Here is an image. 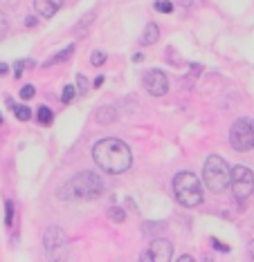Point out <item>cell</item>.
I'll return each mask as SVG.
<instances>
[{"label":"cell","mask_w":254,"mask_h":262,"mask_svg":"<svg viewBox=\"0 0 254 262\" xmlns=\"http://www.w3.org/2000/svg\"><path fill=\"white\" fill-rule=\"evenodd\" d=\"M144 88L153 97H164L169 92V78L162 70H149L144 74Z\"/></svg>","instance_id":"cell-7"},{"label":"cell","mask_w":254,"mask_h":262,"mask_svg":"<svg viewBox=\"0 0 254 262\" xmlns=\"http://www.w3.org/2000/svg\"><path fill=\"white\" fill-rule=\"evenodd\" d=\"M90 63L95 67H101L103 63H106V54H103V52H92V54H90Z\"/></svg>","instance_id":"cell-21"},{"label":"cell","mask_w":254,"mask_h":262,"mask_svg":"<svg viewBox=\"0 0 254 262\" xmlns=\"http://www.w3.org/2000/svg\"><path fill=\"white\" fill-rule=\"evenodd\" d=\"M173 195L185 208H196L203 204V186L194 172H178L173 177Z\"/></svg>","instance_id":"cell-3"},{"label":"cell","mask_w":254,"mask_h":262,"mask_svg":"<svg viewBox=\"0 0 254 262\" xmlns=\"http://www.w3.org/2000/svg\"><path fill=\"white\" fill-rule=\"evenodd\" d=\"M77 94H79V92H77L75 85H65L63 88V94H61V101H63V103H72Z\"/></svg>","instance_id":"cell-18"},{"label":"cell","mask_w":254,"mask_h":262,"mask_svg":"<svg viewBox=\"0 0 254 262\" xmlns=\"http://www.w3.org/2000/svg\"><path fill=\"white\" fill-rule=\"evenodd\" d=\"M63 3L65 0H34V9H36V14L43 16V18H52V16L63 7Z\"/></svg>","instance_id":"cell-10"},{"label":"cell","mask_w":254,"mask_h":262,"mask_svg":"<svg viewBox=\"0 0 254 262\" xmlns=\"http://www.w3.org/2000/svg\"><path fill=\"white\" fill-rule=\"evenodd\" d=\"M92 159L95 164L99 166L103 172L108 175H122L131 168L133 164V155H131V148H128L124 141L119 139H101L92 146Z\"/></svg>","instance_id":"cell-1"},{"label":"cell","mask_w":254,"mask_h":262,"mask_svg":"<svg viewBox=\"0 0 254 262\" xmlns=\"http://www.w3.org/2000/svg\"><path fill=\"white\" fill-rule=\"evenodd\" d=\"M25 25H27V27H36V18L34 16H27V18H25Z\"/></svg>","instance_id":"cell-27"},{"label":"cell","mask_w":254,"mask_h":262,"mask_svg":"<svg viewBox=\"0 0 254 262\" xmlns=\"http://www.w3.org/2000/svg\"><path fill=\"white\" fill-rule=\"evenodd\" d=\"M92 20H95V12H88V14L84 16V18L79 20V27L75 29V36H84L86 31H88V27H90Z\"/></svg>","instance_id":"cell-15"},{"label":"cell","mask_w":254,"mask_h":262,"mask_svg":"<svg viewBox=\"0 0 254 262\" xmlns=\"http://www.w3.org/2000/svg\"><path fill=\"white\" fill-rule=\"evenodd\" d=\"M230 144L238 153H247L254 146V125L250 119H236L230 130Z\"/></svg>","instance_id":"cell-6"},{"label":"cell","mask_w":254,"mask_h":262,"mask_svg":"<svg viewBox=\"0 0 254 262\" xmlns=\"http://www.w3.org/2000/svg\"><path fill=\"white\" fill-rule=\"evenodd\" d=\"M115 119H117V112H115V108H111V106H101V108L95 112V121L101 123V125L113 123Z\"/></svg>","instance_id":"cell-11"},{"label":"cell","mask_w":254,"mask_h":262,"mask_svg":"<svg viewBox=\"0 0 254 262\" xmlns=\"http://www.w3.org/2000/svg\"><path fill=\"white\" fill-rule=\"evenodd\" d=\"M34 85H25V88H20V99H23V101H29V99L34 97Z\"/></svg>","instance_id":"cell-24"},{"label":"cell","mask_w":254,"mask_h":262,"mask_svg":"<svg viewBox=\"0 0 254 262\" xmlns=\"http://www.w3.org/2000/svg\"><path fill=\"white\" fill-rule=\"evenodd\" d=\"M36 119H39L41 125H52V121H54V112H52L48 106H41L39 110H36Z\"/></svg>","instance_id":"cell-14"},{"label":"cell","mask_w":254,"mask_h":262,"mask_svg":"<svg viewBox=\"0 0 254 262\" xmlns=\"http://www.w3.org/2000/svg\"><path fill=\"white\" fill-rule=\"evenodd\" d=\"M103 193V182L97 172L81 170L70 177L59 191L61 200H97Z\"/></svg>","instance_id":"cell-2"},{"label":"cell","mask_w":254,"mask_h":262,"mask_svg":"<svg viewBox=\"0 0 254 262\" xmlns=\"http://www.w3.org/2000/svg\"><path fill=\"white\" fill-rule=\"evenodd\" d=\"M72 54H75V43H72V45H68V47H65V50H61L59 54L50 56V59L45 61L43 65H45V67H50V65H54V63H63V61H68Z\"/></svg>","instance_id":"cell-13"},{"label":"cell","mask_w":254,"mask_h":262,"mask_svg":"<svg viewBox=\"0 0 254 262\" xmlns=\"http://www.w3.org/2000/svg\"><path fill=\"white\" fill-rule=\"evenodd\" d=\"M247 253H250V260H254V240L247 244Z\"/></svg>","instance_id":"cell-29"},{"label":"cell","mask_w":254,"mask_h":262,"mask_svg":"<svg viewBox=\"0 0 254 262\" xmlns=\"http://www.w3.org/2000/svg\"><path fill=\"white\" fill-rule=\"evenodd\" d=\"M25 65H27L25 61H14V76L20 78V74L25 72Z\"/></svg>","instance_id":"cell-25"},{"label":"cell","mask_w":254,"mask_h":262,"mask_svg":"<svg viewBox=\"0 0 254 262\" xmlns=\"http://www.w3.org/2000/svg\"><path fill=\"white\" fill-rule=\"evenodd\" d=\"M108 217H111L113 222L119 224V222H124V220H126V213H124L119 206H111V208H108Z\"/></svg>","instance_id":"cell-17"},{"label":"cell","mask_w":254,"mask_h":262,"mask_svg":"<svg viewBox=\"0 0 254 262\" xmlns=\"http://www.w3.org/2000/svg\"><path fill=\"white\" fill-rule=\"evenodd\" d=\"M230 166L227 161L219 155H209L203 168V184L209 188L211 193H223L230 186Z\"/></svg>","instance_id":"cell-4"},{"label":"cell","mask_w":254,"mask_h":262,"mask_svg":"<svg viewBox=\"0 0 254 262\" xmlns=\"http://www.w3.org/2000/svg\"><path fill=\"white\" fill-rule=\"evenodd\" d=\"M171 253H173V247H171L169 240H153L149 244V249L142 253L144 262H169Z\"/></svg>","instance_id":"cell-8"},{"label":"cell","mask_w":254,"mask_h":262,"mask_svg":"<svg viewBox=\"0 0 254 262\" xmlns=\"http://www.w3.org/2000/svg\"><path fill=\"white\" fill-rule=\"evenodd\" d=\"M43 244H45V251H48L50 255H54L56 251L65 244V233L61 227H50L48 231H45V238H43Z\"/></svg>","instance_id":"cell-9"},{"label":"cell","mask_w":254,"mask_h":262,"mask_svg":"<svg viewBox=\"0 0 254 262\" xmlns=\"http://www.w3.org/2000/svg\"><path fill=\"white\" fill-rule=\"evenodd\" d=\"M230 186L238 202L247 200L254 193V175L247 166H234L230 172Z\"/></svg>","instance_id":"cell-5"},{"label":"cell","mask_w":254,"mask_h":262,"mask_svg":"<svg viewBox=\"0 0 254 262\" xmlns=\"http://www.w3.org/2000/svg\"><path fill=\"white\" fill-rule=\"evenodd\" d=\"M88 90H90V83H88V78L84 74H79V76H77V92L86 94Z\"/></svg>","instance_id":"cell-20"},{"label":"cell","mask_w":254,"mask_h":262,"mask_svg":"<svg viewBox=\"0 0 254 262\" xmlns=\"http://www.w3.org/2000/svg\"><path fill=\"white\" fill-rule=\"evenodd\" d=\"M5 222L12 227V222H14V204L12 202H7L5 204Z\"/></svg>","instance_id":"cell-23"},{"label":"cell","mask_w":254,"mask_h":262,"mask_svg":"<svg viewBox=\"0 0 254 262\" xmlns=\"http://www.w3.org/2000/svg\"><path fill=\"white\" fill-rule=\"evenodd\" d=\"M214 249L223 251V253H227V251H230V247H227V244H223V242H219V240H214Z\"/></svg>","instance_id":"cell-26"},{"label":"cell","mask_w":254,"mask_h":262,"mask_svg":"<svg viewBox=\"0 0 254 262\" xmlns=\"http://www.w3.org/2000/svg\"><path fill=\"white\" fill-rule=\"evenodd\" d=\"M14 112H16V119H18V121H29V119H32V110L25 108V106L14 108Z\"/></svg>","instance_id":"cell-19"},{"label":"cell","mask_w":254,"mask_h":262,"mask_svg":"<svg viewBox=\"0 0 254 262\" xmlns=\"http://www.w3.org/2000/svg\"><path fill=\"white\" fill-rule=\"evenodd\" d=\"M7 31H9V20H7V16L0 12V40L7 36Z\"/></svg>","instance_id":"cell-22"},{"label":"cell","mask_w":254,"mask_h":262,"mask_svg":"<svg viewBox=\"0 0 254 262\" xmlns=\"http://www.w3.org/2000/svg\"><path fill=\"white\" fill-rule=\"evenodd\" d=\"M160 38V29L155 23H149L147 27H144V34H142V45H155Z\"/></svg>","instance_id":"cell-12"},{"label":"cell","mask_w":254,"mask_h":262,"mask_svg":"<svg viewBox=\"0 0 254 262\" xmlns=\"http://www.w3.org/2000/svg\"><path fill=\"white\" fill-rule=\"evenodd\" d=\"M103 78H106V76H95V83H92V85H95V88H101V85H103Z\"/></svg>","instance_id":"cell-28"},{"label":"cell","mask_w":254,"mask_h":262,"mask_svg":"<svg viewBox=\"0 0 254 262\" xmlns=\"http://www.w3.org/2000/svg\"><path fill=\"white\" fill-rule=\"evenodd\" d=\"M180 262H191V260H194V258H191V255H183V258H178Z\"/></svg>","instance_id":"cell-32"},{"label":"cell","mask_w":254,"mask_h":262,"mask_svg":"<svg viewBox=\"0 0 254 262\" xmlns=\"http://www.w3.org/2000/svg\"><path fill=\"white\" fill-rule=\"evenodd\" d=\"M153 7H155V12H160V14H171L173 12V3H171V0H155Z\"/></svg>","instance_id":"cell-16"},{"label":"cell","mask_w":254,"mask_h":262,"mask_svg":"<svg viewBox=\"0 0 254 262\" xmlns=\"http://www.w3.org/2000/svg\"><path fill=\"white\" fill-rule=\"evenodd\" d=\"M0 123H3V114H0Z\"/></svg>","instance_id":"cell-33"},{"label":"cell","mask_w":254,"mask_h":262,"mask_svg":"<svg viewBox=\"0 0 254 262\" xmlns=\"http://www.w3.org/2000/svg\"><path fill=\"white\" fill-rule=\"evenodd\" d=\"M7 72H9V65L7 63H0V74H7Z\"/></svg>","instance_id":"cell-30"},{"label":"cell","mask_w":254,"mask_h":262,"mask_svg":"<svg viewBox=\"0 0 254 262\" xmlns=\"http://www.w3.org/2000/svg\"><path fill=\"white\" fill-rule=\"evenodd\" d=\"M178 5H183V7H191V0H175Z\"/></svg>","instance_id":"cell-31"}]
</instances>
